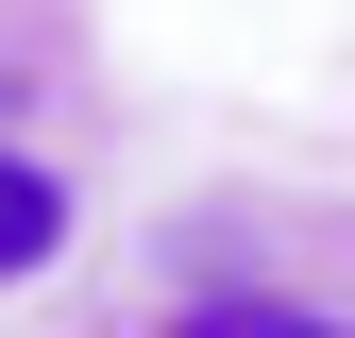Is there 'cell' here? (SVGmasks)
I'll return each instance as SVG.
<instances>
[{
	"instance_id": "obj_1",
	"label": "cell",
	"mask_w": 355,
	"mask_h": 338,
	"mask_svg": "<svg viewBox=\"0 0 355 338\" xmlns=\"http://www.w3.org/2000/svg\"><path fill=\"white\" fill-rule=\"evenodd\" d=\"M51 254H68V186H51L34 152H0V287H17V271H51Z\"/></svg>"
},
{
	"instance_id": "obj_2",
	"label": "cell",
	"mask_w": 355,
	"mask_h": 338,
	"mask_svg": "<svg viewBox=\"0 0 355 338\" xmlns=\"http://www.w3.org/2000/svg\"><path fill=\"white\" fill-rule=\"evenodd\" d=\"M271 338H355V321H271Z\"/></svg>"
}]
</instances>
